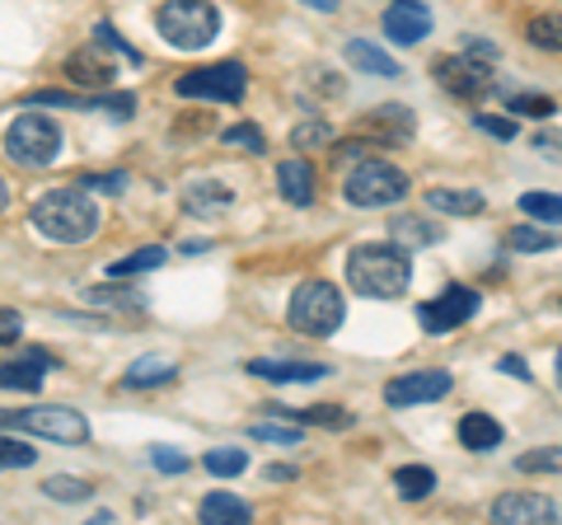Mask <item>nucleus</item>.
<instances>
[{
	"mask_svg": "<svg viewBox=\"0 0 562 525\" xmlns=\"http://www.w3.org/2000/svg\"><path fill=\"white\" fill-rule=\"evenodd\" d=\"M347 282L366 301H394V295L408 291L413 282V262L403 254V244H357L347 254Z\"/></svg>",
	"mask_w": 562,
	"mask_h": 525,
	"instance_id": "1",
	"label": "nucleus"
},
{
	"mask_svg": "<svg viewBox=\"0 0 562 525\" xmlns=\"http://www.w3.org/2000/svg\"><path fill=\"white\" fill-rule=\"evenodd\" d=\"M33 231L57 239V244H85L99 231V202H94V188H52L33 202Z\"/></svg>",
	"mask_w": 562,
	"mask_h": 525,
	"instance_id": "2",
	"label": "nucleus"
},
{
	"mask_svg": "<svg viewBox=\"0 0 562 525\" xmlns=\"http://www.w3.org/2000/svg\"><path fill=\"white\" fill-rule=\"evenodd\" d=\"M155 29H160V38L169 47L198 52L221 33V14H216V5H206V0H169V5H160V14H155Z\"/></svg>",
	"mask_w": 562,
	"mask_h": 525,
	"instance_id": "3",
	"label": "nucleus"
},
{
	"mask_svg": "<svg viewBox=\"0 0 562 525\" xmlns=\"http://www.w3.org/2000/svg\"><path fill=\"white\" fill-rule=\"evenodd\" d=\"M342 295L338 287H328V282H301L291 295V310H286V320L295 334H305V338H333L342 328Z\"/></svg>",
	"mask_w": 562,
	"mask_h": 525,
	"instance_id": "4",
	"label": "nucleus"
},
{
	"mask_svg": "<svg viewBox=\"0 0 562 525\" xmlns=\"http://www.w3.org/2000/svg\"><path fill=\"white\" fill-rule=\"evenodd\" d=\"M5 155L10 160H20V165L43 169V165H52L61 155V127L52 118H43V113H20L10 122V132H5Z\"/></svg>",
	"mask_w": 562,
	"mask_h": 525,
	"instance_id": "5",
	"label": "nucleus"
},
{
	"mask_svg": "<svg viewBox=\"0 0 562 525\" xmlns=\"http://www.w3.org/2000/svg\"><path fill=\"white\" fill-rule=\"evenodd\" d=\"M403 192H408V174L384 160H361L342 183V198L351 206H394Z\"/></svg>",
	"mask_w": 562,
	"mask_h": 525,
	"instance_id": "6",
	"label": "nucleus"
},
{
	"mask_svg": "<svg viewBox=\"0 0 562 525\" xmlns=\"http://www.w3.org/2000/svg\"><path fill=\"white\" fill-rule=\"evenodd\" d=\"M179 99H216V103H239L249 90V76H244L239 62H221V66H202V71L179 76Z\"/></svg>",
	"mask_w": 562,
	"mask_h": 525,
	"instance_id": "7",
	"label": "nucleus"
},
{
	"mask_svg": "<svg viewBox=\"0 0 562 525\" xmlns=\"http://www.w3.org/2000/svg\"><path fill=\"white\" fill-rule=\"evenodd\" d=\"M20 432L47 436V442H57V446H85V442H90V423H85V413L57 409V404L24 409V413H20Z\"/></svg>",
	"mask_w": 562,
	"mask_h": 525,
	"instance_id": "8",
	"label": "nucleus"
},
{
	"mask_svg": "<svg viewBox=\"0 0 562 525\" xmlns=\"http://www.w3.org/2000/svg\"><path fill=\"white\" fill-rule=\"evenodd\" d=\"M479 305H483V295L473 287H446L441 295H431V301L417 310V324L427 328V334H450V328H460L464 320H473Z\"/></svg>",
	"mask_w": 562,
	"mask_h": 525,
	"instance_id": "9",
	"label": "nucleus"
},
{
	"mask_svg": "<svg viewBox=\"0 0 562 525\" xmlns=\"http://www.w3.org/2000/svg\"><path fill=\"white\" fill-rule=\"evenodd\" d=\"M436 80H441V90H450L454 99H483L497 76H492L487 57L460 52V57H441V62H436Z\"/></svg>",
	"mask_w": 562,
	"mask_h": 525,
	"instance_id": "10",
	"label": "nucleus"
},
{
	"mask_svg": "<svg viewBox=\"0 0 562 525\" xmlns=\"http://www.w3.org/2000/svg\"><path fill=\"white\" fill-rule=\"evenodd\" d=\"M450 371H441V366H431V371H408L384 384V404L390 409H413V404H431V399L450 394Z\"/></svg>",
	"mask_w": 562,
	"mask_h": 525,
	"instance_id": "11",
	"label": "nucleus"
},
{
	"mask_svg": "<svg viewBox=\"0 0 562 525\" xmlns=\"http://www.w3.org/2000/svg\"><path fill=\"white\" fill-rule=\"evenodd\" d=\"M492 521H512V525H543L558 521V502L543 493H506L492 502Z\"/></svg>",
	"mask_w": 562,
	"mask_h": 525,
	"instance_id": "12",
	"label": "nucleus"
},
{
	"mask_svg": "<svg viewBox=\"0 0 562 525\" xmlns=\"http://www.w3.org/2000/svg\"><path fill=\"white\" fill-rule=\"evenodd\" d=\"M384 33H390L394 43H422L431 33V14L422 0H390V10H384Z\"/></svg>",
	"mask_w": 562,
	"mask_h": 525,
	"instance_id": "13",
	"label": "nucleus"
},
{
	"mask_svg": "<svg viewBox=\"0 0 562 525\" xmlns=\"http://www.w3.org/2000/svg\"><path fill=\"white\" fill-rule=\"evenodd\" d=\"M99 47H103V43L94 38L90 47L70 52V57H66V76L76 80V85H90V90H109V85L117 80V66H113L109 57H103Z\"/></svg>",
	"mask_w": 562,
	"mask_h": 525,
	"instance_id": "14",
	"label": "nucleus"
},
{
	"mask_svg": "<svg viewBox=\"0 0 562 525\" xmlns=\"http://www.w3.org/2000/svg\"><path fill=\"white\" fill-rule=\"evenodd\" d=\"M249 376H258V380H277V384H295V380H324L328 376V366H319V361H272V357H254L249 366H244Z\"/></svg>",
	"mask_w": 562,
	"mask_h": 525,
	"instance_id": "15",
	"label": "nucleus"
},
{
	"mask_svg": "<svg viewBox=\"0 0 562 525\" xmlns=\"http://www.w3.org/2000/svg\"><path fill=\"white\" fill-rule=\"evenodd\" d=\"M52 366H57V361H52V353L33 347V353H24L20 361H5V376H0V380H5V390H29V394H33Z\"/></svg>",
	"mask_w": 562,
	"mask_h": 525,
	"instance_id": "16",
	"label": "nucleus"
},
{
	"mask_svg": "<svg viewBox=\"0 0 562 525\" xmlns=\"http://www.w3.org/2000/svg\"><path fill=\"white\" fill-rule=\"evenodd\" d=\"M277 192L291 206H310L314 202V169L305 160H281L277 165Z\"/></svg>",
	"mask_w": 562,
	"mask_h": 525,
	"instance_id": "17",
	"label": "nucleus"
},
{
	"mask_svg": "<svg viewBox=\"0 0 562 525\" xmlns=\"http://www.w3.org/2000/svg\"><path fill=\"white\" fill-rule=\"evenodd\" d=\"M173 376H179V366H173L169 357H160V353H150V357H136L127 366L122 384H127V390H155V384H169Z\"/></svg>",
	"mask_w": 562,
	"mask_h": 525,
	"instance_id": "18",
	"label": "nucleus"
},
{
	"mask_svg": "<svg viewBox=\"0 0 562 525\" xmlns=\"http://www.w3.org/2000/svg\"><path fill=\"white\" fill-rule=\"evenodd\" d=\"M198 516L211 521V525H244V521H254V506L244 498H235V493H206Z\"/></svg>",
	"mask_w": 562,
	"mask_h": 525,
	"instance_id": "19",
	"label": "nucleus"
},
{
	"mask_svg": "<svg viewBox=\"0 0 562 525\" xmlns=\"http://www.w3.org/2000/svg\"><path fill=\"white\" fill-rule=\"evenodd\" d=\"M460 442L469 450H479V455L497 450L502 446V423H497V417H487V413H464L460 417Z\"/></svg>",
	"mask_w": 562,
	"mask_h": 525,
	"instance_id": "20",
	"label": "nucleus"
},
{
	"mask_svg": "<svg viewBox=\"0 0 562 525\" xmlns=\"http://www.w3.org/2000/svg\"><path fill=\"white\" fill-rule=\"evenodd\" d=\"M183 206H188L192 216L225 212V206H231V188L216 183V179H198V183H188V192H183Z\"/></svg>",
	"mask_w": 562,
	"mask_h": 525,
	"instance_id": "21",
	"label": "nucleus"
},
{
	"mask_svg": "<svg viewBox=\"0 0 562 525\" xmlns=\"http://www.w3.org/2000/svg\"><path fill=\"white\" fill-rule=\"evenodd\" d=\"M347 62L357 66V71H366V76H380V80L403 76V66L394 57H384V52L371 47V43H347Z\"/></svg>",
	"mask_w": 562,
	"mask_h": 525,
	"instance_id": "22",
	"label": "nucleus"
},
{
	"mask_svg": "<svg viewBox=\"0 0 562 525\" xmlns=\"http://www.w3.org/2000/svg\"><path fill=\"white\" fill-rule=\"evenodd\" d=\"M427 206H431V212H446V216H479V212H483V192L431 188V192H427Z\"/></svg>",
	"mask_w": 562,
	"mask_h": 525,
	"instance_id": "23",
	"label": "nucleus"
},
{
	"mask_svg": "<svg viewBox=\"0 0 562 525\" xmlns=\"http://www.w3.org/2000/svg\"><path fill=\"white\" fill-rule=\"evenodd\" d=\"M366 132H384V136H398V142H408L413 136V113L403 109V103H380L366 122Z\"/></svg>",
	"mask_w": 562,
	"mask_h": 525,
	"instance_id": "24",
	"label": "nucleus"
},
{
	"mask_svg": "<svg viewBox=\"0 0 562 525\" xmlns=\"http://www.w3.org/2000/svg\"><path fill=\"white\" fill-rule=\"evenodd\" d=\"M394 488H398V498L422 502V498L436 493V474L427 465H403V469H394Z\"/></svg>",
	"mask_w": 562,
	"mask_h": 525,
	"instance_id": "25",
	"label": "nucleus"
},
{
	"mask_svg": "<svg viewBox=\"0 0 562 525\" xmlns=\"http://www.w3.org/2000/svg\"><path fill=\"white\" fill-rule=\"evenodd\" d=\"M206 474H216V479H235L249 469V455H244V446H221V450H206Z\"/></svg>",
	"mask_w": 562,
	"mask_h": 525,
	"instance_id": "26",
	"label": "nucleus"
},
{
	"mask_svg": "<svg viewBox=\"0 0 562 525\" xmlns=\"http://www.w3.org/2000/svg\"><path fill=\"white\" fill-rule=\"evenodd\" d=\"M390 235L398 244H436L441 239V225H431L422 216H398V221H390Z\"/></svg>",
	"mask_w": 562,
	"mask_h": 525,
	"instance_id": "27",
	"label": "nucleus"
},
{
	"mask_svg": "<svg viewBox=\"0 0 562 525\" xmlns=\"http://www.w3.org/2000/svg\"><path fill=\"white\" fill-rule=\"evenodd\" d=\"M525 33H530V43L543 47V52H562V14H535L530 24H525Z\"/></svg>",
	"mask_w": 562,
	"mask_h": 525,
	"instance_id": "28",
	"label": "nucleus"
},
{
	"mask_svg": "<svg viewBox=\"0 0 562 525\" xmlns=\"http://www.w3.org/2000/svg\"><path fill=\"white\" fill-rule=\"evenodd\" d=\"M506 244H512L516 254H543V249H558V235H549V231H535V225H516L512 235H506Z\"/></svg>",
	"mask_w": 562,
	"mask_h": 525,
	"instance_id": "29",
	"label": "nucleus"
},
{
	"mask_svg": "<svg viewBox=\"0 0 562 525\" xmlns=\"http://www.w3.org/2000/svg\"><path fill=\"white\" fill-rule=\"evenodd\" d=\"M43 493L47 498H57V502H85V498H94V483H85L76 474H52L43 483Z\"/></svg>",
	"mask_w": 562,
	"mask_h": 525,
	"instance_id": "30",
	"label": "nucleus"
},
{
	"mask_svg": "<svg viewBox=\"0 0 562 525\" xmlns=\"http://www.w3.org/2000/svg\"><path fill=\"white\" fill-rule=\"evenodd\" d=\"M165 258H169V254H165V249H155V244H150V249H136V254H127L122 262H113L109 277H136V272H150V268H160Z\"/></svg>",
	"mask_w": 562,
	"mask_h": 525,
	"instance_id": "31",
	"label": "nucleus"
},
{
	"mask_svg": "<svg viewBox=\"0 0 562 525\" xmlns=\"http://www.w3.org/2000/svg\"><path fill=\"white\" fill-rule=\"evenodd\" d=\"M221 142H225V146L249 150V155H262V150H268V136H262L254 122H235V127H225V132H221Z\"/></svg>",
	"mask_w": 562,
	"mask_h": 525,
	"instance_id": "32",
	"label": "nucleus"
},
{
	"mask_svg": "<svg viewBox=\"0 0 562 525\" xmlns=\"http://www.w3.org/2000/svg\"><path fill=\"white\" fill-rule=\"evenodd\" d=\"M520 212L535 216V221H562V198H553V192H525L520 198Z\"/></svg>",
	"mask_w": 562,
	"mask_h": 525,
	"instance_id": "33",
	"label": "nucleus"
},
{
	"mask_svg": "<svg viewBox=\"0 0 562 525\" xmlns=\"http://www.w3.org/2000/svg\"><path fill=\"white\" fill-rule=\"evenodd\" d=\"M506 109H516L520 118H553L558 103L549 94H512V99H506Z\"/></svg>",
	"mask_w": 562,
	"mask_h": 525,
	"instance_id": "34",
	"label": "nucleus"
},
{
	"mask_svg": "<svg viewBox=\"0 0 562 525\" xmlns=\"http://www.w3.org/2000/svg\"><path fill=\"white\" fill-rule=\"evenodd\" d=\"M295 417H301V423H319V427H351V413H342L338 404H314V409H301V413H295Z\"/></svg>",
	"mask_w": 562,
	"mask_h": 525,
	"instance_id": "35",
	"label": "nucleus"
},
{
	"mask_svg": "<svg viewBox=\"0 0 562 525\" xmlns=\"http://www.w3.org/2000/svg\"><path fill=\"white\" fill-rule=\"evenodd\" d=\"M324 142H333V127L328 122H301V127L291 132V146H301V150H314V146H324Z\"/></svg>",
	"mask_w": 562,
	"mask_h": 525,
	"instance_id": "36",
	"label": "nucleus"
},
{
	"mask_svg": "<svg viewBox=\"0 0 562 525\" xmlns=\"http://www.w3.org/2000/svg\"><path fill=\"white\" fill-rule=\"evenodd\" d=\"M520 474H535V469H562V450H530L516 460Z\"/></svg>",
	"mask_w": 562,
	"mask_h": 525,
	"instance_id": "37",
	"label": "nucleus"
},
{
	"mask_svg": "<svg viewBox=\"0 0 562 525\" xmlns=\"http://www.w3.org/2000/svg\"><path fill=\"white\" fill-rule=\"evenodd\" d=\"M473 127L487 132V136H497V142H512V136H516L512 118H492V113H479V118H473Z\"/></svg>",
	"mask_w": 562,
	"mask_h": 525,
	"instance_id": "38",
	"label": "nucleus"
},
{
	"mask_svg": "<svg viewBox=\"0 0 562 525\" xmlns=\"http://www.w3.org/2000/svg\"><path fill=\"white\" fill-rule=\"evenodd\" d=\"M0 460H5V469H14V465H33V460H38V455H33V446H20V442H14V436H5V442H0Z\"/></svg>",
	"mask_w": 562,
	"mask_h": 525,
	"instance_id": "39",
	"label": "nucleus"
},
{
	"mask_svg": "<svg viewBox=\"0 0 562 525\" xmlns=\"http://www.w3.org/2000/svg\"><path fill=\"white\" fill-rule=\"evenodd\" d=\"M94 38H99L103 47H113V52H122V57H127L132 66H140V52H136L132 43H122V38H117V33H113V24H99V29H94Z\"/></svg>",
	"mask_w": 562,
	"mask_h": 525,
	"instance_id": "40",
	"label": "nucleus"
},
{
	"mask_svg": "<svg viewBox=\"0 0 562 525\" xmlns=\"http://www.w3.org/2000/svg\"><path fill=\"white\" fill-rule=\"evenodd\" d=\"M249 436H258V442H281V446H295V442H301V427H272V423H258Z\"/></svg>",
	"mask_w": 562,
	"mask_h": 525,
	"instance_id": "41",
	"label": "nucleus"
},
{
	"mask_svg": "<svg viewBox=\"0 0 562 525\" xmlns=\"http://www.w3.org/2000/svg\"><path fill=\"white\" fill-rule=\"evenodd\" d=\"M85 301H90V305H127V310H140V305H146L136 291H132V295H122V291H90Z\"/></svg>",
	"mask_w": 562,
	"mask_h": 525,
	"instance_id": "42",
	"label": "nucleus"
},
{
	"mask_svg": "<svg viewBox=\"0 0 562 525\" xmlns=\"http://www.w3.org/2000/svg\"><path fill=\"white\" fill-rule=\"evenodd\" d=\"M150 460H155V469H160V474H183V469H188L183 455H179V450H165V446H155Z\"/></svg>",
	"mask_w": 562,
	"mask_h": 525,
	"instance_id": "43",
	"label": "nucleus"
},
{
	"mask_svg": "<svg viewBox=\"0 0 562 525\" xmlns=\"http://www.w3.org/2000/svg\"><path fill=\"white\" fill-rule=\"evenodd\" d=\"M535 150H539V155H549V160H558V165H562V132H558V127H549V132H535Z\"/></svg>",
	"mask_w": 562,
	"mask_h": 525,
	"instance_id": "44",
	"label": "nucleus"
},
{
	"mask_svg": "<svg viewBox=\"0 0 562 525\" xmlns=\"http://www.w3.org/2000/svg\"><path fill=\"white\" fill-rule=\"evenodd\" d=\"M80 183L94 192H122L127 188V174H90V179H80Z\"/></svg>",
	"mask_w": 562,
	"mask_h": 525,
	"instance_id": "45",
	"label": "nucleus"
},
{
	"mask_svg": "<svg viewBox=\"0 0 562 525\" xmlns=\"http://www.w3.org/2000/svg\"><path fill=\"white\" fill-rule=\"evenodd\" d=\"M0 328H5V334H0V338L14 343V338L24 334V320H20V314H14V310H5V314H0Z\"/></svg>",
	"mask_w": 562,
	"mask_h": 525,
	"instance_id": "46",
	"label": "nucleus"
},
{
	"mask_svg": "<svg viewBox=\"0 0 562 525\" xmlns=\"http://www.w3.org/2000/svg\"><path fill=\"white\" fill-rule=\"evenodd\" d=\"M497 371L516 376V380H530V371H525V361H520V357H502V361H497Z\"/></svg>",
	"mask_w": 562,
	"mask_h": 525,
	"instance_id": "47",
	"label": "nucleus"
},
{
	"mask_svg": "<svg viewBox=\"0 0 562 525\" xmlns=\"http://www.w3.org/2000/svg\"><path fill=\"white\" fill-rule=\"evenodd\" d=\"M281 479H295L291 465H268V483H281Z\"/></svg>",
	"mask_w": 562,
	"mask_h": 525,
	"instance_id": "48",
	"label": "nucleus"
},
{
	"mask_svg": "<svg viewBox=\"0 0 562 525\" xmlns=\"http://www.w3.org/2000/svg\"><path fill=\"white\" fill-rule=\"evenodd\" d=\"M366 150H371V146H366V142H347V146H338V155H342V160H351V155H357V160H361V155Z\"/></svg>",
	"mask_w": 562,
	"mask_h": 525,
	"instance_id": "49",
	"label": "nucleus"
},
{
	"mask_svg": "<svg viewBox=\"0 0 562 525\" xmlns=\"http://www.w3.org/2000/svg\"><path fill=\"white\" fill-rule=\"evenodd\" d=\"M305 5H314V10H338V0H305Z\"/></svg>",
	"mask_w": 562,
	"mask_h": 525,
	"instance_id": "50",
	"label": "nucleus"
},
{
	"mask_svg": "<svg viewBox=\"0 0 562 525\" xmlns=\"http://www.w3.org/2000/svg\"><path fill=\"white\" fill-rule=\"evenodd\" d=\"M558 384H562V353H558Z\"/></svg>",
	"mask_w": 562,
	"mask_h": 525,
	"instance_id": "51",
	"label": "nucleus"
}]
</instances>
